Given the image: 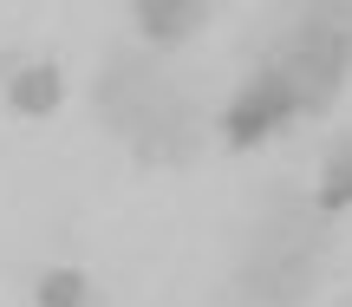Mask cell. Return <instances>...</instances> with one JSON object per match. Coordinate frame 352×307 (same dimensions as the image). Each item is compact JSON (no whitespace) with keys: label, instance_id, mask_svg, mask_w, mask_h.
<instances>
[{"label":"cell","instance_id":"1","mask_svg":"<svg viewBox=\"0 0 352 307\" xmlns=\"http://www.w3.org/2000/svg\"><path fill=\"white\" fill-rule=\"evenodd\" d=\"M98 112L111 131H124L144 157H189L196 151V112L164 85L144 52H118L111 65L98 72Z\"/></svg>","mask_w":352,"mask_h":307},{"label":"cell","instance_id":"2","mask_svg":"<svg viewBox=\"0 0 352 307\" xmlns=\"http://www.w3.org/2000/svg\"><path fill=\"white\" fill-rule=\"evenodd\" d=\"M314 268H320L314 229L300 209H287V216H274V229H261V242L248 255V295L267 307H294L314 288Z\"/></svg>","mask_w":352,"mask_h":307},{"label":"cell","instance_id":"3","mask_svg":"<svg viewBox=\"0 0 352 307\" xmlns=\"http://www.w3.org/2000/svg\"><path fill=\"white\" fill-rule=\"evenodd\" d=\"M274 65H280V78H287L294 105H300V112H320V105H333V92H340V78L352 65V26H333L327 13H320Z\"/></svg>","mask_w":352,"mask_h":307},{"label":"cell","instance_id":"4","mask_svg":"<svg viewBox=\"0 0 352 307\" xmlns=\"http://www.w3.org/2000/svg\"><path fill=\"white\" fill-rule=\"evenodd\" d=\"M294 112H300V105H294L280 65H267V72H254L248 85L235 92V105H228V118H222V138L228 144H261L267 131H280Z\"/></svg>","mask_w":352,"mask_h":307},{"label":"cell","instance_id":"5","mask_svg":"<svg viewBox=\"0 0 352 307\" xmlns=\"http://www.w3.org/2000/svg\"><path fill=\"white\" fill-rule=\"evenodd\" d=\"M215 0H138V26L157 39V46H176V39H189L202 20H209Z\"/></svg>","mask_w":352,"mask_h":307},{"label":"cell","instance_id":"6","mask_svg":"<svg viewBox=\"0 0 352 307\" xmlns=\"http://www.w3.org/2000/svg\"><path fill=\"white\" fill-rule=\"evenodd\" d=\"M59 65H26V72H13V85H7V98H13V112H26V118H39V112H52L59 105Z\"/></svg>","mask_w":352,"mask_h":307},{"label":"cell","instance_id":"7","mask_svg":"<svg viewBox=\"0 0 352 307\" xmlns=\"http://www.w3.org/2000/svg\"><path fill=\"white\" fill-rule=\"evenodd\" d=\"M352 203V138H340V151L327 157V177H320V209H346Z\"/></svg>","mask_w":352,"mask_h":307},{"label":"cell","instance_id":"8","mask_svg":"<svg viewBox=\"0 0 352 307\" xmlns=\"http://www.w3.org/2000/svg\"><path fill=\"white\" fill-rule=\"evenodd\" d=\"M39 307H85V275L78 268H52L39 282Z\"/></svg>","mask_w":352,"mask_h":307}]
</instances>
